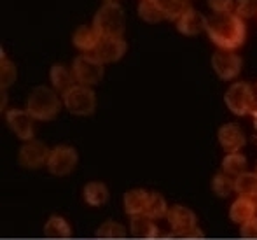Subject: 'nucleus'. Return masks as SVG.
Returning a JSON list of instances; mask_svg holds the SVG:
<instances>
[{"label":"nucleus","instance_id":"obj_24","mask_svg":"<svg viewBox=\"0 0 257 240\" xmlns=\"http://www.w3.org/2000/svg\"><path fill=\"white\" fill-rule=\"evenodd\" d=\"M128 228L115 219H107L96 230V238L103 240H122L128 237Z\"/></svg>","mask_w":257,"mask_h":240},{"label":"nucleus","instance_id":"obj_27","mask_svg":"<svg viewBox=\"0 0 257 240\" xmlns=\"http://www.w3.org/2000/svg\"><path fill=\"white\" fill-rule=\"evenodd\" d=\"M210 190L219 198H227L231 193H234V179L220 170L210 181Z\"/></svg>","mask_w":257,"mask_h":240},{"label":"nucleus","instance_id":"obj_12","mask_svg":"<svg viewBox=\"0 0 257 240\" xmlns=\"http://www.w3.org/2000/svg\"><path fill=\"white\" fill-rule=\"evenodd\" d=\"M217 140L220 147L227 152H241V149L247 145V135L243 128L238 123H224L217 132Z\"/></svg>","mask_w":257,"mask_h":240},{"label":"nucleus","instance_id":"obj_18","mask_svg":"<svg viewBox=\"0 0 257 240\" xmlns=\"http://www.w3.org/2000/svg\"><path fill=\"white\" fill-rule=\"evenodd\" d=\"M257 216V203L255 198H247V196H238L229 207V219L234 224L241 226L252 217Z\"/></svg>","mask_w":257,"mask_h":240},{"label":"nucleus","instance_id":"obj_31","mask_svg":"<svg viewBox=\"0 0 257 240\" xmlns=\"http://www.w3.org/2000/svg\"><path fill=\"white\" fill-rule=\"evenodd\" d=\"M240 237L245 240H257V216L240 226Z\"/></svg>","mask_w":257,"mask_h":240},{"label":"nucleus","instance_id":"obj_11","mask_svg":"<svg viewBox=\"0 0 257 240\" xmlns=\"http://www.w3.org/2000/svg\"><path fill=\"white\" fill-rule=\"evenodd\" d=\"M6 123L9 130L18 137L20 140L27 142L32 140L35 135V119L28 114L27 109H7L6 112Z\"/></svg>","mask_w":257,"mask_h":240},{"label":"nucleus","instance_id":"obj_5","mask_svg":"<svg viewBox=\"0 0 257 240\" xmlns=\"http://www.w3.org/2000/svg\"><path fill=\"white\" fill-rule=\"evenodd\" d=\"M255 98V86L248 81H236L224 93V104L234 116H247L252 112Z\"/></svg>","mask_w":257,"mask_h":240},{"label":"nucleus","instance_id":"obj_32","mask_svg":"<svg viewBox=\"0 0 257 240\" xmlns=\"http://www.w3.org/2000/svg\"><path fill=\"white\" fill-rule=\"evenodd\" d=\"M210 6V9L215 14H222V13H231V9L234 7L236 0H206Z\"/></svg>","mask_w":257,"mask_h":240},{"label":"nucleus","instance_id":"obj_23","mask_svg":"<svg viewBox=\"0 0 257 240\" xmlns=\"http://www.w3.org/2000/svg\"><path fill=\"white\" fill-rule=\"evenodd\" d=\"M234 193L238 196H247V198H255L257 196V172H243L234 179Z\"/></svg>","mask_w":257,"mask_h":240},{"label":"nucleus","instance_id":"obj_8","mask_svg":"<svg viewBox=\"0 0 257 240\" xmlns=\"http://www.w3.org/2000/svg\"><path fill=\"white\" fill-rule=\"evenodd\" d=\"M49 152L51 149L48 147L42 140L32 139L20 145L18 149V165H21L27 170H37L48 165Z\"/></svg>","mask_w":257,"mask_h":240},{"label":"nucleus","instance_id":"obj_36","mask_svg":"<svg viewBox=\"0 0 257 240\" xmlns=\"http://www.w3.org/2000/svg\"><path fill=\"white\" fill-rule=\"evenodd\" d=\"M255 203H257V196H255Z\"/></svg>","mask_w":257,"mask_h":240},{"label":"nucleus","instance_id":"obj_10","mask_svg":"<svg viewBox=\"0 0 257 240\" xmlns=\"http://www.w3.org/2000/svg\"><path fill=\"white\" fill-rule=\"evenodd\" d=\"M241 67H243V60L234 51L219 49L212 54V68L217 74V77L222 81L236 79L241 72Z\"/></svg>","mask_w":257,"mask_h":240},{"label":"nucleus","instance_id":"obj_35","mask_svg":"<svg viewBox=\"0 0 257 240\" xmlns=\"http://www.w3.org/2000/svg\"><path fill=\"white\" fill-rule=\"evenodd\" d=\"M105 4H119V0H103Z\"/></svg>","mask_w":257,"mask_h":240},{"label":"nucleus","instance_id":"obj_30","mask_svg":"<svg viewBox=\"0 0 257 240\" xmlns=\"http://www.w3.org/2000/svg\"><path fill=\"white\" fill-rule=\"evenodd\" d=\"M234 9L240 18H254L257 16V0H236Z\"/></svg>","mask_w":257,"mask_h":240},{"label":"nucleus","instance_id":"obj_16","mask_svg":"<svg viewBox=\"0 0 257 240\" xmlns=\"http://www.w3.org/2000/svg\"><path fill=\"white\" fill-rule=\"evenodd\" d=\"M151 191L144 190V188H132L122 195V209H124L126 216L135 217L146 214V207L149 202Z\"/></svg>","mask_w":257,"mask_h":240},{"label":"nucleus","instance_id":"obj_9","mask_svg":"<svg viewBox=\"0 0 257 240\" xmlns=\"http://www.w3.org/2000/svg\"><path fill=\"white\" fill-rule=\"evenodd\" d=\"M165 219L170 226V231L175 235V238H184V235L189 233L193 228L198 226V217L194 214V210L182 205V203L170 205Z\"/></svg>","mask_w":257,"mask_h":240},{"label":"nucleus","instance_id":"obj_13","mask_svg":"<svg viewBox=\"0 0 257 240\" xmlns=\"http://www.w3.org/2000/svg\"><path fill=\"white\" fill-rule=\"evenodd\" d=\"M126 51H128V42L124 41V37H102L98 48L95 49L93 54L103 65H108L122 60Z\"/></svg>","mask_w":257,"mask_h":240},{"label":"nucleus","instance_id":"obj_37","mask_svg":"<svg viewBox=\"0 0 257 240\" xmlns=\"http://www.w3.org/2000/svg\"><path fill=\"white\" fill-rule=\"evenodd\" d=\"M255 172H257V167H255Z\"/></svg>","mask_w":257,"mask_h":240},{"label":"nucleus","instance_id":"obj_7","mask_svg":"<svg viewBox=\"0 0 257 240\" xmlns=\"http://www.w3.org/2000/svg\"><path fill=\"white\" fill-rule=\"evenodd\" d=\"M77 163H79V152L74 145L58 144L49 152V159L46 169L54 177H65L74 172Z\"/></svg>","mask_w":257,"mask_h":240},{"label":"nucleus","instance_id":"obj_33","mask_svg":"<svg viewBox=\"0 0 257 240\" xmlns=\"http://www.w3.org/2000/svg\"><path fill=\"white\" fill-rule=\"evenodd\" d=\"M184 238H186V240H200V238H205V231L201 230L200 226H196V228H193V230H191L189 233L184 235Z\"/></svg>","mask_w":257,"mask_h":240},{"label":"nucleus","instance_id":"obj_3","mask_svg":"<svg viewBox=\"0 0 257 240\" xmlns=\"http://www.w3.org/2000/svg\"><path fill=\"white\" fill-rule=\"evenodd\" d=\"M93 27L102 37H122L126 30V14L119 4H103L93 16Z\"/></svg>","mask_w":257,"mask_h":240},{"label":"nucleus","instance_id":"obj_20","mask_svg":"<svg viewBox=\"0 0 257 240\" xmlns=\"http://www.w3.org/2000/svg\"><path fill=\"white\" fill-rule=\"evenodd\" d=\"M110 198V190L103 181H88L82 188V200L88 207H102Z\"/></svg>","mask_w":257,"mask_h":240},{"label":"nucleus","instance_id":"obj_22","mask_svg":"<svg viewBox=\"0 0 257 240\" xmlns=\"http://www.w3.org/2000/svg\"><path fill=\"white\" fill-rule=\"evenodd\" d=\"M220 170L231 176L233 179H236L238 176L247 172V158H245L243 152H227L224 156L222 163H220Z\"/></svg>","mask_w":257,"mask_h":240},{"label":"nucleus","instance_id":"obj_15","mask_svg":"<svg viewBox=\"0 0 257 240\" xmlns=\"http://www.w3.org/2000/svg\"><path fill=\"white\" fill-rule=\"evenodd\" d=\"M177 30L186 37H194V35L201 34L206 27V18L200 11H196L194 7H187L186 13L175 21Z\"/></svg>","mask_w":257,"mask_h":240},{"label":"nucleus","instance_id":"obj_4","mask_svg":"<svg viewBox=\"0 0 257 240\" xmlns=\"http://www.w3.org/2000/svg\"><path fill=\"white\" fill-rule=\"evenodd\" d=\"M63 105L72 116L86 118L95 114L96 111V93L91 86L75 85L63 97Z\"/></svg>","mask_w":257,"mask_h":240},{"label":"nucleus","instance_id":"obj_2","mask_svg":"<svg viewBox=\"0 0 257 240\" xmlns=\"http://www.w3.org/2000/svg\"><path fill=\"white\" fill-rule=\"evenodd\" d=\"M63 100L51 86L39 85L27 97V111L35 121H53L58 114Z\"/></svg>","mask_w":257,"mask_h":240},{"label":"nucleus","instance_id":"obj_26","mask_svg":"<svg viewBox=\"0 0 257 240\" xmlns=\"http://www.w3.org/2000/svg\"><path fill=\"white\" fill-rule=\"evenodd\" d=\"M154 2L158 4V7L161 9L165 20H170V21H177L186 13L187 7H191L187 0H154Z\"/></svg>","mask_w":257,"mask_h":240},{"label":"nucleus","instance_id":"obj_1","mask_svg":"<svg viewBox=\"0 0 257 240\" xmlns=\"http://www.w3.org/2000/svg\"><path fill=\"white\" fill-rule=\"evenodd\" d=\"M205 32L217 48L226 51L241 48L247 39L245 21L236 13H222L206 18Z\"/></svg>","mask_w":257,"mask_h":240},{"label":"nucleus","instance_id":"obj_6","mask_svg":"<svg viewBox=\"0 0 257 240\" xmlns=\"http://www.w3.org/2000/svg\"><path fill=\"white\" fill-rule=\"evenodd\" d=\"M72 72L77 85L82 86H95L98 85L105 75V65L95 54H79L74 61H72Z\"/></svg>","mask_w":257,"mask_h":240},{"label":"nucleus","instance_id":"obj_17","mask_svg":"<svg viewBox=\"0 0 257 240\" xmlns=\"http://www.w3.org/2000/svg\"><path fill=\"white\" fill-rule=\"evenodd\" d=\"M128 233H130V237L140 238V240H156L161 235L159 233V228L156 226V221L147 217L146 214L130 217Z\"/></svg>","mask_w":257,"mask_h":240},{"label":"nucleus","instance_id":"obj_14","mask_svg":"<svg viewBox=\"0 0 257 240\" xmlns=\"http://www.w3.org/2000/svg\"><path fill=\"white\" fill-rule=\"evenodd\" d=\"M102 35L96 32V28L93 25H81L75 28L74 35H72V44L75 49L82 51L84 54H93L95 49L98 48Z\"/></svg>","mask_w":257,"mask_h":240},{"label":"nucleus","instance_id":"obj_21","mask_svg":"<svg viewBox=\"0 0 257 240\" xmlns=\"http://www.w3.org/2000/svg\"><path fill=\"white\" fill-rule=\"evenodd\" d=\"M42 233L49 240H61V238H70L72 237V224L67 217L60 216V214H53L46 219Z\"/></svg>","mask_w":257,"mask_h":240},{"label":"nucleus","instance_id":"obj_34","mask_svg":"<svg viewBox=\"0 0 257 240\" xmlns=\"http://www.w3.org/2000/svg\"><path fill=\"white\" fill-rule=\"evenodd\" d=\"M252 116L257 119V85H255V98H254V107H252V112H250Z\"/></svg>","mask_w":257,"mask_h":240},{"label":"nucleus","instance_id":"obj_19","mask_svg":"<svg viewBox=\"0 0 257 240\" xmlns=\"http://www.w3.org/2000/svg\"><path fill=\"white\" fill-rule=\"evenodd\" d=\"M49 81H51V88L56 93H60L61 97H63L68 90L77 85L72 68L65 67V65H61V63H54L53 67L49 68Z\"/></svg>","mask_w":257,"mask_h":240},{"label":"nucleus","instance_id":"obj_29","mask_svg":"<svg viewBox=\"0 0 257 240\" xmlns=\"http://www.w3.org/2000/svg\"><path fill=\"white\" fill-rule=\"evenodd\" d=\"M16 81V67L11 60H7L2 51V61H0V83L2 90H7L13 83Z\"/></svg>","mask_w":257,"mask_h":240},{"label":"nucleus","instance_id":"obj_28","mask_svg":"<svg viewBox=\"0 0 257 240\" xmlns=\"http://www.w3.org/2000/svg\"><path fill=\"white\" fill-rule=\"evenodd\" d=\"M139 16L142 21H146V23H159L161 20H165V16H163L161 9L158 7V4L154 2V0H140L139 4Z\"/></svg>","mask_w":257,"mask_h":240},{"label":"nucleus","instance_id":"obj_25","mask_svg":"<svg viewBox=\"0 0 257 240\" xmlns=\"http://www.w3.org/2000/svg\"><path fill=\"white\" fill-rule=\"evenodd\" d=\"M168 209H170V205L165 196L158 191H151L149 202H147V207H146V216L151 217L153 221L165 219L166 214H168Z\"/></svg>","mask_w":257,"mask_h":240}]
</instances>
